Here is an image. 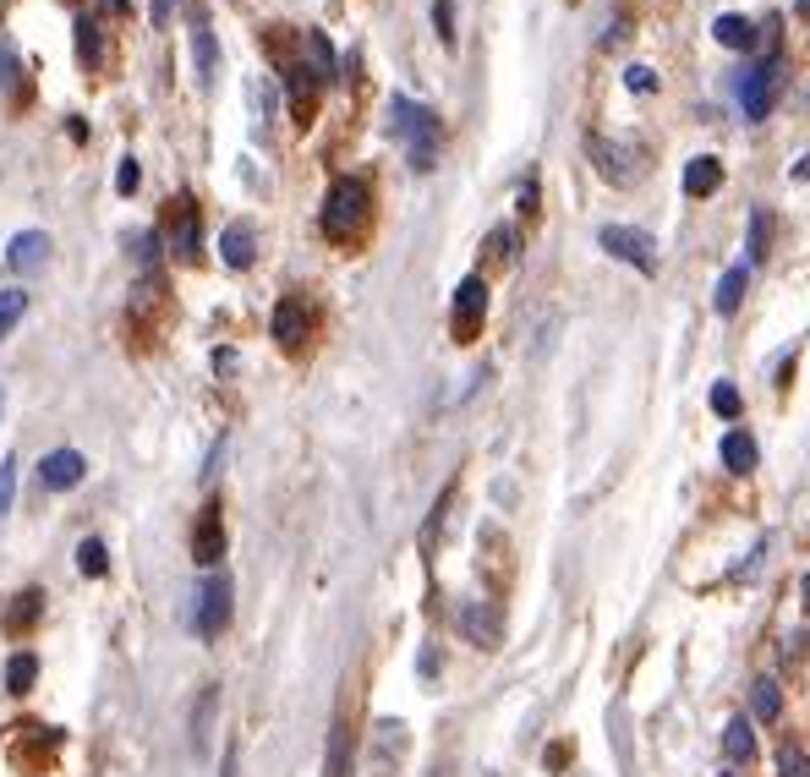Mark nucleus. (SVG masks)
Masks as SVG:
<instances>
[{
    "label": "nucleus",
    "mask_w": 810,
    "mask_h": 777,
    "mask_svg": "<svg viewBox=\"0 0 810 777\" xmlns=\"http://www.w3.org/2000/svg\"><path fill=\"white\" fill-rule=\"evenodd\" d=\"M389 126H395V137H405V159H411V170H433L438 165V143H444V132H438V115L427 110V104L395 94V99H389Z\"/></svg>",
    "instance_id": "f257e3e1"
},
{
    "label": "nucleus",
    "mask_w": 810,
    "mask_h": 777,
    "mask_svg": "<svg viewBox=\"0 0 810 777\" xmlns=\"http://www.w3.org/2000/svg\"><path fill=\"white\" fill-rule=\"evenodd\" d=\"M367 214H373V192H367L362 176H340L323 197V236L329 241H356L367 225Z\"/></svg>",
    "instance_id": "f03ea898"
},
{
    "label": "nucleus",
    "mask_w": 810,
    "mask_h": 777,
    "mask_svg": "<svg viewBox=\"0 0 810 777\" xmlns=\"http://www.w3.org/2000/svg\"><path fill=\"white\" fill-rule=\"evenodd\" d=\"M586 154H592L597 176L613 181V187H635V181L646 176V148L630 143V137H603V132H592V137H586Z\"/></svg>",
    "instance_id": "7ed1b4c3"
},
{
    "label": "nucleus",
    "mask_w": 810,
    "mask_h": 777,
    "mask_svg": "<svg viewBox=\"0 0 810 777\" xmlns=\"http://www.w3.org/2000/svg\"><path fill=\"white\" fill-rule=\"evenodd\" d=\"M482 318H488V285H482V274H466L455 291V307H449V329H455L460 345H471L482 334Z\"/></svg>",
    "instance_id": "20e7f679"
},
{
    "label": "nucleus",
    "mask_w": 810,
    "mask_h": 777,
    "mask_svg": "<svg viewBox=\"0 0 810 777\" xmlns=\"http://www.w3.org/2000/svg\"><path fill=\"white\" fill-rule=\"evenodd\" d=\"M608 247V258H619V263H635L641 274H652L657 269V247H652V236L646 230H630V225H603V236H597Z\"/></svg>",
    "instance_id": "39448f33"
},
{
    "label": "nucleus",
    "mask_w": 810,
    "mask_h": 777,
    "mask_svg": "<svg viewBox=\"0 0 810 777\" xmlns=\"http://www.w3.org/2000/svg\"><path fill=\"white\" fill-rule=\"evenodd\" d=\"M455 624H460V635H466L471 646H482V652H493V646L504 641V619H499V608L493 602H460L455 608Z\"/></svg>",
    "instance_id": "423d86ee"
},
{
    "label": "nucleus",
    "mask_w": 810,
    "mask_h": 777,
    "mask_svg": "<svg viewBox=\"0 0 810 777\" xmlns=\"http://www.w3.org/2000/svg\"><path fill=\"white\" fill-rule=\"evenodd\" d=\"M778 83H783V55L772 50L761 66H750V77H745V115L750 121H767V110H772V94H778Z\"/></svg>",
    "instance_id": "0eeeda50"
},
{
    "label": "nucleus",
    "mask_w": 810,
    "mask_h": 777,
    "mask_svg": "<svg viewBox=\"0 0 810 777\" xmlns=\"http://www.w3.org/2000/svg\"><path fill=\"white\" fill-rule=\"evenodd\" d=\"M170 252L181 263H198V252H203V219L192 197H176V208H170Z\"/></svg>",
    "instance_id": "6e6552de"
},
{
    "label": "nucleus",
    "mask_w": 810,
    "mask_h": 777,
    "mask_svg": "<svg viewBox=\"0 0 810 777\" xmlns=\"http://www.w3.org/2000/svg\"><path fill=\"white\" fill-rule=\"evenodd\" d=\"M225 624H230V575H208L198 591V635L214 641Z\"/></svg>",
    "instance_id": "1a4fd4ad"
},
{
    "label": "nucleus",
    "mask_w": 810,
    "mask_h": 777,
    "mask_svg": "<svg viewBox=\"0 0 810 777\" xmlns=\"http://www.w3.org/2000/svg\"><path fill=\"white\" fill-rule=\"evenodd\" d=\"M83 477H88V460L77 449H50L39 460V487H50V493H72Z\"/></svg>",
    "instance_id": "9d476101"
},
{
    "label": "nucleus",
    "mask_w": 810,
    "mask_h": 777,
    "mask_svg": "<svg viewBox=\"0 0 810 777\" xmlns=\"http://www.w3.org/2000/svg\"><path fill=\"white\" fill-rule=\"evenodd\" d=\"M269 329H274V340H280L285 351H296V345H302L307 334H312V307H307L302 296H285L280 307H274V323H269Z\"/></svg>",
    "instance_id": "9b49d317"
},
{
    "label": "nucleus",
    "mask_w": 810,
    "mask_h": 777,
    "mask_svg": "<svg viewBox=\"0 0 810 777\" xmlns=\"http://www.w3.org/2000/svg\"><path fill=\"white\" fill-rule=\"evenodd\" d=\"M192 559L208 564V570L225 559V520H219V504H203L198 526H192Z\"/></svg>",
    "instance_id": "f8f14e48"
},
{
    "label": "nucleus",
    "mask_w": 810,
    "mask_h": 777,
    "mask_svg": "<svg viewBox=\"0 0 810 777\" xmlns=\"http://www.w3.org/2000/svg\"><path fill=\"white\" fill-rule=\"evenodd\" d=\"M192 61H198V88H214L219 77V44H214V28L192 11Z\"/></svg>",
    "instance_id": "ddd939ff"
},
{
    "label": "nucleus",
    "mask_w": 810,
    "mask_h": 777,
    "mask_svg": "<svg viewBox=\"0 0 810 777\" xmlns=\"http://www.w3.org/2000/svg\"><path fill=\"white\" fill-rule=\"evenodd\" d=\"M723 756L734 761V767H750V761H756V728H750V717H728L723 723Z\"/></svg>",
    "instance_id": "4468645a"
},
{
    "label": "nucleus",
    "mask_w": 810,
    "mask_h": 777,
    "mask_svg": "<svg viewBox=\"0 0 810 777\" xmlns=\"http://www.w3.org/2000/svg\"><path fill=\"white\" fill-rule=\"evenodd\" d=\"M717 187H723V159H717V154H696L685 165V192L690 197H712Z\"/></svg>",
    "instance_id": "2eb2a0df"
},
{
    "label": "nucleus",
    "mask_w": 810,
    "mask_h": 777,
    "mask_svg": "<svg viewBox=\"0 0 810 777\" xmlns=\"http://www.w3.org/2000/svg\"><path fill=\"white\" fill-rule=\"evenodd\" d=\"M219 258H225L230 269H252V258H258V236H252V225H230L225 236H219Z\"/></svg>",
    "instance_id": "dca6fc26"
},
{
    "label": "nucleus",
    "mask_w": 810,
    "mask_h": 777,
    "mask_svg": "<svg viewBox=\"0 0 810 777\" xmlns=\"http://www.w3.org/2000/svg\"><path fill=\"white\" fill-rule=\"evenodd\" d=\"M44 258H50V236H44V230H17V236H11V247H6L11 269H33V263H44Z\"/></svg>",
    "instance_id": "f3484780"
},
{
    "label": "nucleus",
    "mask_w": 810,
    "mask_h": 777,
    "mask_svg": "<svg viewBox=\"0 0 810 777\" xmlns=\"http://www.w3.org/2000/svg\"><path fill=\"white\" fill-rule=\"evenodd\" d=\"M323 777H351V723H329V745H323Z\"/></svg>",
    "instance_id": "a211bd4d"
},
{
    "label": "nucleus",
    "mask_w": 810,
    "mask_h": 777,
    "mask_svg": "<svg viewBox=\"0 0 810 777\" xmlns=\"http://www.w3.org/2000/svg\"><path fill=\"white\" fill-rule=\"evenodd\" d=\"M712 39L728 44V50H750L756 44V22L739 17V11H723V17H712Z\"/></svg>",
    "instance_id": "6ab92c4d"
},
{
    "label": "nucleus",
    "mask_w": 810,
    "mask_h": 777,
    "mask_svg": "<svg viewBox=\"0 0 810 777\" xmlns=\"http://www.w3.org/2000/svg\"><path fill=\"white\" fill-rule=\"evenodd\" d=\"M39 613H44V591H17V602L6 608V630L11 635H28L33 624H39Z\"/></svg>",
    "instance_id": "aec40b11"
},
{
    "label": "nucleus",
    "mask_w": 810,
    "mask_h": 777,
    "mask_svg": "<svg viewBox=\"0 0 810 777\" xmlns=\"http://www.w3.org/2000/svg\"><path fill=\"white\" fill-rule=\"evenodd\" d=\"M214 712H219V684H208L192 706V750H208V728H214Z\"/></svg>",
    "instance_id": "412c9836"
},
{
    "label": "nucleus",
    "mask_w": 810,
    "mask_h": 777,
    "mask_svg": "<svg viewBox=\"0 0 810 777\" xmlns=\"http://www.w3.org/2000/svg\"><path fill=\"white\" fill-rule=\"evenodd\" d=\"M723 466L734 471V477L756 471V438H750V433H728L723 438Z\"/></svg>",
    "instance_id": "4be33fe9"
},
{
    "label": "nucleus",
    "mask_w": 810,
    "mask_h": 777,
    "mask_svg": "<svg viewBox=\"0 0 810 777\" xmlns=\"http://www.w3.org/2000/svg\"><path fill=\"white\" fill-rule=\"evenodd\" d=\"M72 28H77V55H83V66H88V72H99V61H104V44H99V22H94V17H77Z\"/></svg>",
    "instance_id": "5701e85b"
},
{
    "label": "nucleus",
    "mask_w": 810,
    "mask_h": 777,
    "mask_svg": "<svg viewBox=\"0 0 810 777\" xmlns=\"http://www.w3.org/2000/svg\"><path fill=\"white\" fill-rule=\"evenodd\" d=\"M302 50H307L312 72H318V83H329V77H334V50H329V39H323L318 28H307V33H302Z\"/></svg>",
    "instance_id": "b1692460"
},
{
    "label": "nucleus",
    "mask_w": 810,
    "mask_h": 777,
    "mask_svg": "<svg viewBox=\"0 0 810 777\" xmlns=\"http://www.w3.org/2000/svg\"><path fill=\"white\" fill-rule=\"evenodd\" d=\"M33 679H39V657H33V652H17V657L6 663V690L22 695V690H33Z\"/></svg>",
    "instance_id": "393cba45"
},
{
    "label": "nucleus",
    "mask_w": 810,
    "mask_h": 777,
    "mask_svg": "<svg viewBox=\"0 0 810 777\" xmlns=\"http://www.w3.org/2000/svg\"><path fill=\"white\" fill-rule=\"evenodd\" d=\"M22 312H28V291H22V285H6V291H0V340L22 323Z\"/></svg>",
    "instance_id": "a878e982"
},
{
    "label": "nucleus",
    "mask_w": 810,
    "mask_h": 777,
    "mask_svg": "<svg viewBox=\"0 0 810 777\" xmlns=\"http://www.w3.org/2000/svg\"><path fill=\"white\" fill-rule=\"evenodd\" d=\"M750 712L767 717V723L783 712V695H778V684H772V679H756V684H750Z\"/></svg>",
    "instance_id": "bb28decb"
},
{
    "label": "nucleus",
    "mask_w": 810,
    "mask_h": 777,
    "mask_svg": "<svg viewBox=\"0 0 810 777\" xmlns=\"http://www.w3.org/2000/svg\"><path fill=\"white\" fill-rule=\"evenodd\" d=\"M77 570H83L88 581H99V575L110 570V553H104V542H99V537L77 542Z\"/></svg>",
    "instance_id": "cd10ccee"
},
{
    "label": "nucleus",
    "mask_w": 810,
    "mask_h": 777,
    "mask_svg": "<svg viewBox=\"0 0 810 777\" xmlns=\"http://www.w3.org/2000/svg\"><path fill=\"white\" fill-rule=\"evenodd\" d=\"M745 280H750V269H728L723 280H717V312H734L739 307V296H745Z\"/></svg>",
    "instance_id": "c85d7f7f"
},
{
    "label": "nucleus",
    "mask_w": 810,
    "mask_h": 777,
    "mask_svg": "<svg viewBox=\"0 0 810 777\" xmlns=\"http://www.w3.org/2000/svg\"><path fill=\"white\" fill-rule=\"evenodd\" d=\"M750 263H767V252H772V219L767 214H761V208H756V214H750Z\"/></svg>",
    "instance_id": "c756f323"
},
{
    "label": "nucleus",
    "mask_w": 810,
    "mask_h": 777,
    "mask_svg": "<svg viewBox=\"0 0 810 777\" xmlns=\"http://www.w3.org/2000/svg\"><path fill=\"white\" fill-rule=\"evenodd\" d=\"M17 504V460H0V520Z\"/></svg>",
    "instance_id": "7c9ffc66"
},
{
    "label": "nucleus",
    "mask_w": 810,
    "mask_h": 777,
    "mask_svg": "<svg viewBox=\"0 0 810 777\" xmlns=\"http://www.w3.org/2000/svg\"><path fill=\"white\" fill-rule=\"evenodd\" d=\"M778 777H810V750H800V745H789L778 756Z\"/></svg>",
    "instance_id": "2f4dec72"
},
{
    "label": "nucleus",
    "mask_w": 810,
    "mask_h": 777,
    "mask_svg": "<svg viewBox=\"0 0 810 777\" xmlns=\"http://www.w3.org/2000/svg\"><path fill=\"white\" fill-rule=\"evenodd\" d=\"M433 28L444 39V50H455V11H449V0H433Z\"/></svg>",
    "instance_id": "473e14b6"
},
{
    "label": "nucleus",
    "mask_w": 810,
    "mask_h": 777,
    "mask_svg": "<svg viewBox=\"0 0 810 777\" xmlns=\"http://www.w3.org/2000/svg\"><path fill=\"white\" fill-rule=\"evenodd\" d=\"M515 241H520V236H515V225H499V230L488 236V252H493V258H504V263H509V258H515Z\"/></svg>",
    "instance_id": "72a5a7b5"
},
{
    "label": "nucleus",
    "mask_w": 810,
    "mask_h": 777,
    "mask_svg": "<svg viewBox=\"0 0 810 777\" xmlns=\"http://www.w3.org/2000/svg\"><path fill=\"white\" fill-rule=\"evenodd\" d=\"M712 411L717 416H739V389L734 384H717L712 389Z\"/></svg>",
    "instance_id": "f704fd0d"
},
{
    "label": "nucleus",
    "mask_w": 810,
    "mask_h": 777,
    "mask_svg": "<svg viewBox=\"0 0 810 777\" xmlns=\"http://www.w3.org/2000/svg\"><path fill=\"white\" fill-rule=\"evenodd\" d=\"M137 176H143V170H137V159H121V170H115V192L132 197L137 192Z\"/></svg>",
    "instance_id": "c9c22d12"
},
{
    "label": "nucleus",
    "mask_w": 810,
    "mask_h": 777,
    "mask_svg": "<svg viewBox=\"0 0 810 777\" xmlns=\"http://www.w3.org/2000/svg\"><path fill=\"white\" fill-rule=\"evenodd\" d=\"M624 83H630V94H652V88H657V77L646 72V66H630V72H624Z\"/></svg>",
    "instance_id": "e433bc0d"
},
{
    "label": "nucleus",
    "mask_w": 810,
    "mask_h": 777,
    "mask_svg": "<svg viewBox=\"0 0 810 777\" xmlns=\"http://www.w3.org/2000/svg\"><path fill=\"white\" fill-rule=\"evenodd\" d=\"M624 33H630V17H624V11H613V22H608V33H603V50H613Z\"/></svg>",
    "instance_id": "4c0bfd02"
},
{
    "label": "nucleus",
    "mask_w": 810,
    "mask_h": 777,
    "mask_svg": "<svg viewBox=\"0 0 810 777\" xmlns=\"http://www.w3.org/2000/svg\"><path fill=\"white\" fill-rule=\"evenodd\" d=\"M11 83H17V55L0 44V88H11Z\"/></svg>",
    "instance_id": "58836bf2"
},
{
    "label": "nucleus",
    "mask_w": 810,
    "mask_h": 777,
    "mask_svg": "<svg viewBox=\"0 0 810 777\" xmlns=\"http://www.w3.org/2000/svg\"><path fill=\"white\" fill-rule=\"evenodd\" d=\"M170 6H176V0H154V28H165V22H170Z\"/></svg>",
    "instance_id": "ea45409f"
},
{
    "label": "nucleus",
    "mask_w": 810,
    "mask_h": 777,
    "mask_svg": "<svg viewBox=\"0 0 810 777\" xmlns=\"http://www.w3.org/2000/svg\"><path fill=\"white\" fill-rule=\"evenodd\" d=\"M794 181H810V154L800 159V165H794Z\"/></svg>",
    "instance_id": "a19ab883"
},
{
    "label": "nucleus",
    "mask_w": 810,
    "mask_h": 777,
    "mask_svg": "<svg viewBox=\"0 0 810 777\" xmlns=\"http://www.w3.org/2000/svg\"><path fill=\"white\" fill-rule=\"evenodd\" d=\"M800 591H805V613H810V575H805V586H800Z\"/></svg>",
    "instance_id": "79ce46f5"
},
{
    "label": "nucleus",
    "mask_w": 810,
    "mask_h": 777,
    "mask_svg": "<svg viewBox=\"0 0 810 777\" xmlns=\"http://www.w3.org/2000/svg\"><path fill=\"white\" fill-rule=\"evenodd\" d=\"M104 6H110V11H126V0H104Z\"/></svg>",
    "instance_id": "37998d69"
},
{
    "label": "nucleus",
    "mask_w": 810,
    "mask_h": 777,
    "mask_svg": "<svg viewBox=\"0 0 810 777\" xmlns=\"http://www.w3.org/2000/svg\"><path fill=\"white\" fill-rule=\"evenodd\" d=\"M800 17H810V0H800Z\"/></svg>",
    "instance_id": "c03bdc74"
}]
</instances>
